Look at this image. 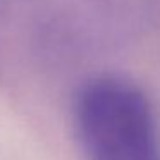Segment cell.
Masks as SVG:
<instances>
[{
	"label": "cell",
	"instance_id": "6da1fadb",
	"mask_svg": "<svg viewBox=\"0 0 160 160\" xmlns=\"http://www.w3.org/2000/svg\"><path fill=\"white\" fill-rule=\"evenodd\" d=\"M74 128L86 160H160L153 105L128 78L88 79L74 100Z\"/></svg>",
	"mask_w": 160,
	"mask_h": 160
}]
</instances>
